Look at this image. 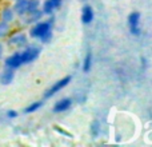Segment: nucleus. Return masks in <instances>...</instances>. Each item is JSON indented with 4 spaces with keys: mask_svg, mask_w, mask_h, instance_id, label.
<instances>
[{
    "mask_svg": "<svg viewBox=\"0 0 152 147\" xmlns=\"http://www.w3.org/2000/svg\"><path fill=\"white\" fill-rule=\"evenodd\" d=\"M40 106H42V103L40 102H36V103H32L31 106H28V107L26 108V112H34V111H36L37 108H40Z\"/></svg>",
    "mask_w": 152,
    "mask_h": 147,
    "instance_id": "obj_12",
    "label": "nucleus"
},
{
    "mask_svg": "<svg viewBox=\"0 0 152 147\" xmlns=\"http://www.w3.org/2000/svg\"><path fill=\"white\" fill-rule=\"evenodd\" d=\"M5 64H7V67H10V68H18L19 66H21L23 62H21L20 54H15V55L10 56V58L5 60Z\"/></svg>",
    "mask_w": 152,
    "mask_h": 147,
    "instance_id": "obj_5",
    "label": "nucleus"
},
{
    "mask_svg": "<svg viewBox=\"0 0 152 147\" xmlns=\"http://www.w3.org/2000/svg\"><path fill=\"white\" fill-rule=\"evenodd\" d=\"M20 56H21V62L23 63H29V62L35 60L39 56V50L37 48H28L23 54H20Z\"/></svg>",
    "mask_w": 152,
    "mask_h": 147,
    "instance_id": "obj_4",
    "label": "nucleus"
},
{
    "mask_svg": "<svg viewBox=\"0 0 152 147\" xmlns=\"http://www.w3.org/2000/svg\"><path fill=\"white\" fill-rule=\"evenodd\" d=\"M0 56H1V46H0Z\"/></svg>",
    "mask_w": 152,
    "mask_h": 147,
    "instance_id": "obj_19",
    "label": "nucleus"
},
{
    "mask_svg": "<svg viewBox=\"0 0 152 147\" xmlns=\"http://www.w3.org/2000/svg\"><path fill=\"white\" fill-rule=\"evenodd\" d=\"M92 19H94V11H92L91 7H84L83 8V13H81V20H83V23L88 24L92 21Z\"/></svg>",
    "mask_w": 152,
    "mask_h": 147,
    "instance_id": "obj_6",
    "label": "nucleus"
},
{
    "mask_svg": "<svg viewBox=\"0 0 152 147\" xmlns=\"http://www.w3.org/2000/svg\"><path fill=\"white\" fill-rule=\"evenodd\" d=\"M55 130H56V131H59V132H61V134H64V135H66V137H69V138L72 137L71 134H68V132H66V131H64V130H61V129H58V127H55Z\"/></svg>",
    "mask_w": 152,
    "mask_h": 147,
    "instance_id": "obj_15",
    "label": "nucleus"
},
{
    "mask_svg": "<svg viewBox=\"0 0 152 147\" xmlns=\"http://www.w3.org/2000/svg\"><path fill=\"white\" fill-rule=\"evenodd\" d=\"M53 4H55V7H59L60 5V0H52Z\"/></svg>",
    "mask_w": 152,
    "mask_h": 147,
    "instance_id": "obj_18",
    "label": "nucleus"
},
{
    "mask_svg": "<svg viewBox=\"0 0 152 147\" xmlns=\"http://www.w3.org/2000/svg\"><path fill=\"white\" fill-rule=\"evenodd\" d=\"M91 59H92L91 52H88L87 54V56H86V59H84V66H83L84 72H88L89 70H91Z\"/></svg>",
    "mask_w": 152,
    "mask_h": 147,
    "instance_id": "obj_11",
    "label": "nucleus"
},
{
    "mask_svg": "<svg viewBox=\"0 0 152 147\" xmlns=\"http://www.w3.org/2000/svg\"><path fill=\"white\" fill-rule=\"evenodd\" d=\"M94 135H97V123H94Z\"/></svg>",
    "mask_w": 152,
    "mask_h": 147,
    "instance_id": "obj_17",
    "label": "nucleus"
},
{
    "mask_svg": "<svg viewBox=\"0 0 152 147\" xmlns=\"http://www.w3.org/2000/svg\"><path fill=\"white\" fill-rule=\"evenodd\" d=\"M31 35L34 37H40L43 42H47L51 36V26L48 23H39L36 27H34L31 31Z\"/></svg>",
    "mask_w": 152,
    "mask_h": 147,
    "instance_id": "obj_1",
    "label": "nucleus"
},
{
    "mask_svg": "<svg viewBox=\"0 0 152 147\" xmlns=\"http://www.w3.org/2000/svg\"><path fill=\"white\" fill-rule=\"evenodd\" d=\"M139 19H140V13L139 12H132L131 15H129V27H131V32L134 35H139L140 34Z\"/></svg>",
    "mask_w": 152,
    "mask_h": 147,
    "instance_id": "obj_3",
    "label": "nucleus"
},
{
    "mask_svg": "<svg viewBox=\"0 0 152 147\" xmlns=\"http://www.w3.org/2000/svg\"><path fill=\"white\" fill-rule=\"evenodd\" d=\"M69 106H71V100L69 99H63V100H60L59 103H56L55 107H53V111H55V112H63V111L68 110Z\"/></svg>",
    "mask_w": 152,
    "mask_h": 147,
    "instance_id": "obj_7",
    "label": "nucleus"
},
{
    "mask_svg": "<svg viewBox=\"0 0 152 147\" xmlns=\"http://www.w3.org/2000/svg\"><path fill=\"white\" fill-rule=\"evenodd\" d=\"M3 19H4L5 21H10V20H12V11L11 10H4L3 11Z\"/></svg>",
    "mask_w": 152,
    "mask_h": 147,
    "instance_id": "obj_14",
    "label": "nucleus"
},
{
    "mask_svg": "<svg viewBox=\"0 0 152 147\" xmlns=\"http://www.w3.org/2000/svg\"><path fill=\"white\" fill-rule=\"evenodd\" d=\"M10 42L12 43V44L21 46V44H24V43H26V36H24V35H21V34H19V35H16V36H13Z\"/></svg>",
    "mask_w": 152,
    "mask_h": 147,
    "instance_id": "obj_10",
    "label": "nucleus"
},
{
    "mask_svg": "<svg viewBox=\"0 0 152 147\" xmlns=\"http://www.w3.org/2000/svg\"><path fill=\"white\" fill-rule=\"evenodd\" d=\"M16 115H18L16 111H8V116H10V118H15Z\"/></svg>",
    "mask_w": 152,
    "mask_h": 147,
    "instance_id": "obj_16",
    "label": "nucleus"
},
{
    "mask_svg": "<svg viewBox=\"0 0 152 147\" xmlns=\"http://www.w3.org/2000/svg\"><path fill=\"white\" fill-rule=\"evenodd\" d=\"M12 79H13V71H12V68L8 70V71H5L4 74H3V76H1V82L4 84L11 83V82H12Z\"/></svg>",
    "mask_w": 152,
    "mask_h": 147,
    "instance_id": "obj_9",
    "label": "nucleus"
},
{
    "mask_svg": "<svg viewBox=\"0 0 152 147\" xmlns=\"http://www.w3.org/2000/svg\"><path fill=\"white\" fill-rule=\"evenodd\" d=\"M16 12L18 13H24V12H27L28 11V8H29V1L28 0H19V3L16 4Z\"/></svg>",
    "mask_w": 152,
    "mask_h": 147,
    "instance_id": "obj_8",
    "label": "nucleus"
},
{
    "mask_svg": "<svg viewBox=\"0 0 152 147\" xmlns=\"http://www.w3.org/2000/svg\"><path fill=\"white\" fill-rule=\"evenodd\" d=\"M71 82V76H66V78H63L61 80H59L58 83H55L52 87H51L50 90H48L47 92H45V98H50V96H52L53 94H56L58 91H60L63 87H66L67 84Z\"/></svg>",
    "mask_w": 152,
    "mask_h": 147,
    "instance_id": "obj_2",
    "label": "nucleus"
},
{
    "mask_svg": "<svg viewBox=\"0 0 152 147\" xmlns=\"http://www.w3.org/2000/svg\"><path fill=\"white\" fill-rule=\"evenodd\" d=\"M53 7H55V4H53L52 0H50V1H45L44 3V12H47V13L52 12Z\"/></svg>",
    "mask_w": 152,
    "mask_h": 147,
    "instance_id": "obj_13",
    "label": "nucleus"
}]
</instances>
